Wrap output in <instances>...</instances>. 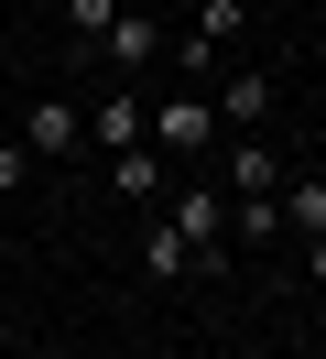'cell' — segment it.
<instances>
[{
	"label": "cell",
	"instance_id": "obj_12",
	"mask_svg": "<svg viewBox=\"0 0 326 359\" xmlns=\"http://www.w3.org/2000/svg\"><path fill=\"white\" fill-rule=\"evenodd\" d=\"M109 22H120V0H65V33H76V44H98Z\"/></svg>",
	"mask_w": 326,
	"mask_h": 359
},
{
	"label": "cell",
	"instance_id": "obj_3",
	"mask_svg": "<svg viewBox=\"0 0 326 359\" xmlns=\"http://www.w3.org/2000/svg\"><path fill=\"white\" fill-rule=\"evenodd\" d=\"M229 33H239V0H196V22L174 33V66H185V76H207L217 55H229Z\"/></svg>",
	"mask_w": 326,
	"mask_h": 359
},
{
	"label": "cell",
	"instance_id": "obj_6",
	"mask_svg": "<svg viewBox=\"0 0 326 359\" xmlns=\"http://www.w3.org/2000/svg\"><path fill=\"white\" fill-rule=\"evenodd\" d=\"M163 175H174V163L152 153V142H130V153H109V185H120L130 207H152V196H163Z\"/></svg>",
	"mask_w": 326,
	"mask_h": 359
},
{
	"label": "cell",
	"instance_id": "obj_8",
	"mask_svg": "<svg viewBox=\"0 0 326 359\" xmlns=\"http://www.w3.org/2000/svg\"><path fill=\"white\" fill-rule=\"evenodd\" d=\"M142 120H152V109L120 88V98H98V120H87V131H98V153H130V142H142Z\"/></svg>",
	"mask_w": 326,
	"mask_h": 359
},
{
	"label": "cell",
	"instance_id": "obj_7",
	"mask_svg": "<svg viewBox=\"0 0 326 359\" xmlns=\"http://www.w3.org/2000/svg\"><path fill=\"white\" fill-rule=\"evenodd\" d=\"M272 120V76H229L217 88V131H261Z\"/></svg>",
	"mask_w": 326,
	"mask_h": 359
},
{
	"label": "cell",
	"instance_id": "obj_10",
	"mask_svg": "<svg viewBox=\"0 0 326 359\" xmlns=\"http://www.w3.org/2000/svg\"><path fill=\"white\" fill-rule=\"evenodd\" d=\"M217 175H229V185H239V196H272V175H283V163H272V153H261V131H250V142H239V153H229V163H217Z\"/></svg>",
	"mask_w": 326,
	"mask_h": 359
},
{
	"label": "cell",
	"instance_id": "obj_5",
	"mask_svg": "<svg viewBox=\"0 0 326 359\" xmlns=\"http://www.w3.org/2000/svg\"><path fill=\"white\" fill-rule=\"evenodd\" d=\"M98 55H109V66H120V76H142L152 55H163V22H152V11H120V22L98 33Z\"/></svg>",
	"mask_w": 326,
	"mask_h": 359
},
{
	"label": "cell",
	"instance_id": "obj_14",
	"mask_svg": "<svg viewBox=\"0 0 326 359\" xmlns=\"http://www.w3.org/2000/svg\"><path fill=\"white\" fill-rule=\"evenodd\" d=\"M304 272H315V294H326V240H304Z\"/></svg>",
	"mask_w": 326,
	"mask_h": 359
},
{
	"label": "cell",
	"instance_id": "obj_9",
	"mask_svg": "<svg viewBox=\"0 0 326 359\" xmlns=\"http://www.w3.org/2000/svg\"><path fill=\"white\" fill-rule=\"evenodd\" d=\"M283 229L326 240V175H294V185H283Z\"/></svg>",
	"mask_w": 326,
	"mask_h": 359
},
{
	"label": "cell",
	"instance_id": "obj_1",
	"mask_svg": "<svg viewBox=\"0 0 326 359\" xmlns=\"http://www.w3.org/2000/svg\"><path fill=\"white\" fill-rule=\"evenodd\" d=\"M142 142L174 163V175H207L217 163V98H196V88H174V98H152V120H142Z\"/></svg>",
	"mask_w": 326,
	"mask_h": 359
},
{
	"label": "cell",
	"instance_id": "obj_4",
	"mask_svg": "<svg viewBox=\"0 0 326 359\" xmlns=\"http://www.w3.org/2000/svg\"><path fill=\"white\" fill-rule=\"evenodd\" d=\"M22 142H33V163H65L87 142V120L65 109V98H33V109H22Z\"/></svg>",
	"mask_w": 326,
	"mask_h": 359
},
{
	"label": "cell",
	"instance_id": "obj_11",
	"mask_svg": "<svg viewBox=\"0 0 326 359\" xmlns=\"http://www.w3.org/2000/svg\"><path fill=\"white\" fill-rule=\"evenodd\" d=\"M142 272H163V283H174V272H196V250H185V229H174V218H152V240H142Z\"/></svg>",
	"mask_w": 326,
	"mask_h": 359
},
{
	"label": "cell",
	"instance_id": "obj_13",
	"mask_svg": "<svg viewBox=\"0 0 326 359\" xmlns=\"http://www.w3.org/2000/svg\"><path fill=\"white\" fill-rule=\"evenodd\" d=\"M33 185V142H0V196H22Z\"/></svg>",
	"mask_w": 326,
	"mask_h": 359
},
{
	"label": "cell",
	"instance_id": "obj_2",
	"mask_svg": "<svg viewBox=\"0 0 326 359\" xmlns=\"http://www.w3.org/2000/svg\"><path fill=\"white\" fill-rule=\"evenodd\" d=\"M163 218L185 229L196 272H217V250H229V196H217V185H174V207H163Z\"/></svg>",
	"mask_w": 326,
	"mask_h": 359
}]
</instances>
